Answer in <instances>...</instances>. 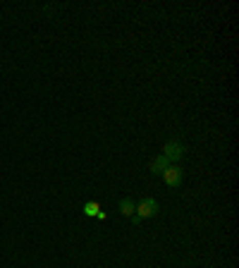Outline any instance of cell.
I'll return each instance as SVG.
<instances>
[{
	"label": "cell",
	"instance_id": "7a4b0ae2",
	"mask_svg": "<svg viewBox=\"0 0 239 268\" xmlns=\"http://www.w3.org/2000/svg\"><path fill=\"white\" fill-rule=\"evenodd\" d=\"M185 153H187L185 144H182L179 139H170V141L165 144V153H163V156L170 160V165H172V163H177V160L185 158Z\"/></svg>",
	"mask_w": 239,
	"mask_h": 268
},
{
	"label": "cell",
	"instance_id": "8992f818",
	"mask_svg": "<svg viewBox=\"0 0 239 268\" xmlns=\"http://www.w3.org/2000/svg\"><path fill=\"white\" fill-rule=\"evenodd\" d=\"M82 211H84V216H89V218H96V213L101 211V204H98L96 199H91V201H86V204L82 206Z\"/></svg>",
	"mask_w": 239,
	"mask_h": 268
},
{
	"label": "cell",
	"instance_id": "5b68a950",
	"mask_svg": "<svg viewBox=\"0 0 239 268\" xmlns=\"http://www.w3.org/2000/svg\"><path fill=\"white\" fill-rule=\"evenodd\" d=\"M168 165H170V160L165 158V156H158V158L151 163V172H153V175H163V170Z\"/></svg>",
	"mask_w": 239,
	"mask_h": 268
},
{
	"label": "cell",
	"instance_id": "52a82bcc",
	"mask_svg": "<svg viewBox=\"0 0 239 268\" xmlns=\"http://www.w3.org/2000/svg\"><path fill=\"white\" fill-rule=\"evenodd\" d=\"M96 218H98V220H108V213H105V211H103V208H101V211L96 213Z\"/></svg>",
	"mask_w": 239,
	"mask_h": 268
},
{
	"label": "cell",
	"instance_id": "6da1fadb",
	"mask_svg": "<svg viewBox=\"0 0 239 268\" xmlns=\"http://www.w3.org/2000/svg\"><path fill=\"white\" fill-rule=\"evenodd\" d=\"M156 213H158V201L153 199V196H143V199L137 204V208H134V216H132V223H134V225H139L141 220L153 218V216H156Z\"/></svg>",
	"mask_w": 239,
	"mask_h": 268
},
{
	"label": "cell",
	"instance_id": "3957f363",
	"mask_svg": "<svg viewBox=\"0 0 239 268\" xmlns=\"http://www.w3.org/2000/svg\"><path fill=\"white\" fill-rule=\"evenodd\" d=\"M182 177H185V170L179 165H168L163 170V180L168 187H179L182 185Z\"/></svg>",
	"mask_w": 239,
	"mask_h": 268
},
{
	"label": "cell",
	"instance_id": "277c9868",
	"mask_svg": "<svg viewBox=\"0 0 239 268\" xmlns=\"http://www.w3.org/2000/svg\"><path fill=\"white\" fill-rule=\"evenodd\" d=\"M134 208H137V204H134V199H130V196H124V199L120 201V213H122L124 218H132V216H134Z\"/></svg>",
	"mask_w": 239,
	"mask_h": 268
}]
</instances>
